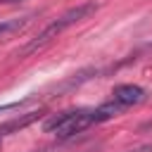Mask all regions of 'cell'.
<instances>
[{"label": "cell", "instance_id": "3", "mask_svg": "<svg viewBox=\"0 0 152 152\" xmlns=\"http://www.w3.org/2000/svg\"><path fill=\"white\" fill-rule=\"evenodd\" d=\"M145 97H147L145 88L135 86V83H121V86H114V90H112V100L119 102L124 109L133 107V104H140Z\"/></svg>", "mask_w": 152, "mask_h": 152}, {"label": "cell", "instance_id": "8", "mask_svg": "<svg viewBox=\"0 0 152 152\" xmlns=\"http://www.w3.org/2000/svg\"><path fill=\"white\" fill-rule=\"evenodd\" d=\"M0 142H2V138H0Z\"/></svg>", "mask_w": 152, "mask_h": 152}, {"label": "cell", "instance_id": "1", "mask_svg": "<svg viewBox=\"0 0 152 152\" xmlns=\"http://www.w3.org/2000/svg\"><path fill=\"white\" fill-rule=\"evenodd\" d=\"M97 10V2H81V5H76V7H69L66 12H62L57 19H52L36 38H31L19 52H17V57H26V55H33V52H38V50H43L45 45H50L57 36H62L69 26H74V24H78V21H83V19H88L93 12Z\"/></svg>", "mask_w": 152, "mask_h": 152}, {"label": "cell", "instance_id": "5", "mask_svg": "<svg viewBox=\"0 0 152 152\" xmlns=\"http://www.w3.org/2000/svg\"><path fill=\"white\" fill-rule=\"evenodd\" d=\"M31 19L28 17H12V19H0V38H7L12 33H19Z\"/></svg>", "mask_w": 152, "mask_h": 152}, {"label": "cell", "instance_id": "7", "mask_svg": "<svg viewBox=\"0 0 152 152\" xmlns=\"http://www.w3.org/2000/svg\"><path fill=\"white\" fill-rule=\"evenodd\" d=\"M0 2H17V0H0Z\"/></svg>", "mask_w": 152, "mask_h": 152}, {"label": "cell", "instance_id": "4", "mask_svg": "<svg viewBox=\"0 0 152 152\" xmlns=\"http://www.w3.org/2000/svg\"><path fill=\"white\" fill-rule=\"evenodd\" d=\"M40 114L38 112H28V114H24V116H17V119H12V121H7V124H2L0 126V138H5V135H10V133H14V131H21V128H26L31 121H36Z\"/></svg>", "mask_w": 152, "mask_h": 152}, {"label": "cell", "instance_id": "6", "mask_svg": "<svg viewBox=\"0 0 152 152\" xmlns=\"http://www.w3.org/2000/svg\"><path fill=\"white\" fill-rule=\"evenodd\" d=\"M142 128H152V121H147V124H142Z\"/></svg>", "mask_w": 152, "mask_h": 152}, {"label": "cell", "instance_id": "2", "mask_svg": "<svg viewBox=\"0 0 152 152\" xmlns=\"http://www.w3.org/2000/svg\"><path fill=\"white\" fill-rule=\"evenodd\" d=\"M93 124H97L95 109L88 107H76V109H64L57 114H50L43 124L45 133H55L57 138H71L86 128H90Z\"/></svg>", "mask_w": 152, "mask_h": 152}]
</instances>
